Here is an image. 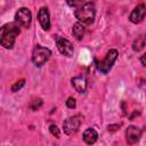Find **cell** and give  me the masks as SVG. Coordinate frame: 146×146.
<instances>
[{"label": "cell", "mask_w": 146, "mask_h": 146, "mask_svg": "<svg viewBox=\"0 0 146 146\" xmlns=\"http://www.w3.org/2000/svg\"><path fill=\"white\" fill-rule=\"evenodd\" d=\"M21 26L17 23H7L0 30V43L6 49H11L16 36L21 33Z\"/></svg>", "instance_id": "cell-1"}, {"label": "cell", "mask_w": 146, "mask_h": 146, "mask_svg": "<svg viewBox=\"0 0 146 146\" xmlns=\"http://www.w3.org/2000/svg\"><path fill=\"white\" fill-rule=\"evenodd\" d=\"M74 15H75V18L79 21V23L90 25L91 23H94L95 16H96L95 3L90 1L82 2L78 8H75Z\"/></svg>", "instance_id": "cell-2"}, {"label": "cell", "mask_w": 146, "mask_h": 146, "mask_svg": "<svg viewBox=\"0 0 146 146\" xmlns=\"http://www.w3.org/2000/svg\"><path fill=\"white\" fill-rule=\"evenodd\" d=\"M117 56H119V52L116 49H110L107 51L105 58L102 62L97 63V70L99 72H102L103 74H107L111 71V68L113 67L115 60L117 59Z\"/></svg>", "instance_id": "cell-3"}, {"label": "cell", "mask_w": 146, "mask_h": 146, "mask_svg": "<svg viewBox=\"0 0 146 146\" xmlns=\"http://www.w3.org/2000/svg\"><path fill=\"white\" fill-rule=\"evenodd\" d=\"M50 56H51L50 49L42 47L40 44H36L35 48L33 49V52H32V62L35 66L41 67L46 62H48Z\"/></svg>", "instance_id": "cell-4"}, {"label": "cell", "mask_w": 146, "mask_h": 146, "mask_svg": "<svg viewBox=\"0 0 146 146\" xmlns=\"http://www.w3.org/2000/svg\"><path fill=\"white\" fill-rule=\"evenodd\" d=\"M81 123H82V116L80 114H76V115H73V116L67 117L64 121V123H63L64 133L67 135V136L74 135L80 129Z\"/></svg>", "instance_id": "cell-5"}, {"label": "cell", "mask_w": 146, "mask_h": 146, "mask_svg": "<svg viewBox=\"0 0 146 146\" xmlns=\"http://www.w3.org/2000/svg\"><path fill=\"white\" fill-rule=\"evenodd\" d=\"M15 21L19 26L29 29L31 26V22H32V14H31L30 9H27L25 7L19 8L15 14Z\"/></svg>", "instance_id": "cell-6"}, {"label": "cell", "mask_w": 146, "mask_h": 146, "mask_svg": "<svg viewBox=\"0 0 146 146\" xmlns=\"http://www.w3.org/2000/svg\"><path fill=\"white\" fill-rule=\"evenodd\" d=\"M56 46L59 50L60 54H63L64 56L66 57H71L74 52V48H73V44L65 38H62V36H57L56 38Z\"/></svg>", "instance_id": "cell-7"}, {"label": "cell", "mask_w": 146, "mask_h": 146, "mask_svg": "<svg viewBox=\"0 0 146 146\" xmlns=\"http://www.w3.org/2000/svg\"><path fill=\"white\" fill-rule=\"evenodd\" d=\"M146 16V5L145 3H139L130 14L129 21L133 24H139L144 21Z\"/></svg>", "instance_id": "cell-8"}, {"label": "cell", "mask_w": 146, "mask_h": 146, "mask_svg": "<svg viewBox=\"0 0 146 146\" xmlns=\"http://www.w3.org/2000/svg\"><path fill=\"white\" fill-rule=\"evenodd\" d=\"M141 137V130L136 125H129L125 130V139L127 143L130 145L136 144Z\"/></svg>", "instance_id": "cell-9"}, {"label": "cell", "mask_w": 146, "mask_h": 146, "mask_svg": "<svg viewBox=\"0 0 146 146\" xmlns=\"http://www.w3.org/2000/svg\"><path fill=\"white\" fill-rule=\"evenodd\" d=\"M38 19H39V23L43 30L48 31L50 29V15H49V10L47 7H41L39 9Z\"/></svg>", "instance_id": "cell-10"}, {"label": "cell", "mask_w": 146, "mask_h": 146, "mask_svg": "<svg viewBox=\"0 0 146 146\" xmlns=\"http://www.w3.org/2000/svg\"><path fill=\"white\" fill-rule=\"evenodd\" d=\"M82 138H83V140L87 145H94L98 139V133L95 129L88 128L87 130H84V132L82 135Z\"/></svg>", "instance_id": "cell-11"}, {"label": "cell", "mask_w": 146, "mask_h": 146, "mask_svg": "<svg viewBox=\"0 0 146 146\" xmlns=\"http://www.w3.org/2000/svg\"><path fill=\"white\" fill-rule=\"evenodd\" d=\"M73 88L78 92H84L87 90V81L83 76H74L71 80Z\"/></svg>", "instance_id": "cell-12"}, {"label": "cell", "mask_w": 146, "mask_h": 146, "mask_svg": "<svg viewBox=\"0 0 146 146\" xmlns=\"http://www.w3.org/2000/svg\"><path fill=\"white\" fill-rule=\"evenodd\" d=\"M146 46V34H140L139 36H137L132 43V49L133 51L138 52L140 50H143Z\"/></svg>", "instance_id": "cell-13"}, {"label": "cell", "mask_w": 146, "mask_h": 146, "mask_svg": "<svg viewBox=\"0 0 146 146\" xmlns=\"http://www.w3.org/2000/svg\"><path fill=\"white\" fill-rule=\"evenodd\" d=\"M72 33L74 35V38L76 40H82V38L84 36V33H86V27L83 26V24L81 23H75L72 27Z\"/></svg>", "instance_id": "cell-14"}, {"label": "cell", "mask_w": 146, "mask_h": 146, "mask_svg": "<svg viewBox=\"0 0 146 146\" xmlns=\"http://www.w3.org/2000/svg\"><path fill=\"white\" fill-rule=\"evenodd\" d=\"M24 84H25V80H24V79L18 80L17 82H15V83L11 86V91H13V92H16V91L21 90V89L24 87Z\"/></svg>", "instance_id": "cell-15"}, {"label": "cell", "mask_w": 146, "mask_h": 146, "mask_svg": "<svg viewBox=\"0 0 146 146\" xmlns=\"http://www.w3.org/2000/svg\"><path fill=\"white\" fill-rule=\"evenodd\" d=\"M41 105H42V100L40 98H36V99L32 100V103L30 104V107H31V110L36 111V110H39L41 107Z\"/></svg>", "instance_id": "cell-16"}, {"label": "cell", "mask_w": 146, "mask_h": 146, "mask_svg": "<svg viewBox=\"0 0 146 146\" xmlns=\"http://www.w3.org/2000/svg\"><path fill=\"white\" fill-rule=\"evenodd\" d=\"M49 131H50V133L51 135H54L55 137H59L60 136V132H59V129L57 128V125L56 124H50V127H49Z\"/></svg>", "instance_id": "cell-17"}, {"label": "cell", "mask_w": 146, "mask_h": 146, "mask_svg": "<svg viewBox=\"0 0 146 146\" xmlns=\"http://www.w3.org/2000/svg\"><path fill=\"white\" fill-rule=\"evenodd\" d=\"M66 106H67L68 108H75V106H76L75 99H74L73 97H68L67 100H66Z\"/></svg>", "instance_id": "cell-18"}, {"label": "cell", "mask_w": 146, "mask_h": 146, "mask_svg": "<svg viewBox=\"0 0 146 146\" xmlns=\"http://www.w3.org/2000/svg\"><path fill=\"white\" fill-rule=\"evenodd\" d=\"M140 63L144 67H146V54H144L141 57H140Z\"/></svg>", "instance_id": "cell-19"}]
</instances>
